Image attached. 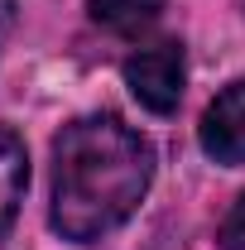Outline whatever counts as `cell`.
Instances as JSON below:
<instances>
[{"mask_svg":"<svg viewBox=\"0 0 245 250\" xmlns=\"http://www.w3.org/2000/svg\"><path fill=\"white\" fill-rule=\"evenodd\" d=\"M221 250H245V192L231 202V212L221 221Z\"/></svg>","mask_w":245,"mask_h":250,"instance_id":"obj_6","label":"cell"},{"mask_svg":"<svg viewBox=\"0 0 245 250\" xmlns=\"http://www.w3.org/2000/svg\"><path fill=\"white\" fill-rule=\"evenodd\" d=\"M197 140H202L207 159L226 164V168H245V77L216 92V101L197 125Z\"/></svg>","mask_w":245,"mask_h":250,"instance_id":"obj_3","label":"cell"},{"mask_svg":"<svg viewBox=\"0 0 245 250\" xmlns=\"http://www.w3.org/2000/svg\"><path fill=\"white\" fill-rule=\"evenodd\" d=\"M92 20L111 34H140L163 15V0H87Z\"/></svg>","mask_w":245,"mask_h":250,"instance_id":"obj_5","label":"cell"},{"mask_svg":"<svg viewBox=\"0 0 245 250\" xmlns=\"http://www.w3.org/2000/svg\"><path fill=\"white\" fill-rule=\"evenodd\" d=\"M24 188H29V154H24V140L0 125V241L10 236V226H15V217H20Z\"/></svg>","mask_w":245,"mask_h":250,"instance_id":"obj_4","label":"cell"},{"mask_svg":"<svg viewBox=\"0 0 245 250\" xmlns=\"http://www.w3.org/2000/svg\"><path fill=\"white\" fill-rule=\"evenodd\" d=\"M183 82H187V62L178 43H154L125 58V87L130 96L154 111V116H173L183 101Z\"/></svg>","mask_w":245,"mask_h":250,"instance_id":"obj_2","label":"cell"},{"mask_svg":"<svg viewBox=\"0 0 245 250\" xmlns=\"http://www.w3.org/2000/svg\"><path fill=\"white\" fill-rule=\"evenodd\" d=\"M154 183V145L121 116H77L53 140V207L62 241L92 246L135 217Z\"/></svg>","mask_w":245,"mask_h":250,"instance_id":"obj_1","label":"cell"}]
</instances>
